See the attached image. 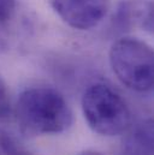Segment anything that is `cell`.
Here are the masks:
<instances>
[{
	"label": "cell",
	"instance_id": "1",
	"mask_svg": "<svg viewBox=\"0 0 154 155\" xmlns=\"http://www.w3.org/2000/svg\"><path fill=\"white\" fill-rule=\"evenodd\" d=\"M15 116L21 131L27 136L62 134L72 125V111L64 96L46 87H35L21 93Z\"/></svg>",
	"mask_w": 154,
	"mask_h": 155
},
{
	"label": "cell",
	"instance_id": "2",
	"mask_svg": "<svg viewBox=\"0 0 154 155\" xmlns=\"http://www.w3.org/2000/svg\"><path fill=\"white\" fill-rule=\"evenodd\" d=\"M82 111L93 131L102 136L124 134L131 126V112L123 97L102 83L87 88L82 96Z\"/></svg>",
	"mask_w": 154,
	"mask_h": 155
},
{
	"label": "cell",
	"instance_id": "3",
	"mask_svg": "<svg viewBox=\"0 0 154 155\" xmlns=\"http://www.w3.org/2000/svg\"><path fill=\"white\" fill-rule=\"evenodd\" d=\"M110 64L126 88L140 93L153 88V49L145 41L136 38L117 40L110 49Z\"/></svg>",
	"mask_w": 154,
	"mask_h": 155
},
{
	"label": "cell",
	"instance_id": "4",
	"mask_svg": "<svg viewBox=\"0 0 154 155\" xmlns=\"http://www.w3.org/2000/svg\"><path fill=\"white\" fill-rule=\"evenodd\" d=\"M52 10L71 28L89 30L107 15L111 0H48Z\"/></svg>",
	"mask_w": 154,
	"mask_h": 155
},
{
	"label": "cell",
	"instance_id": "5",
	"mask_svg": "<svg viewBox=\"0 0 154 155\" xmlns=\"http://www.w3.org/2000/svg\"><path fill=\"white\" fill-rule=\"evenodd\" d=\"M115 24L120 30L139 28L153 33V0H122L115 12Z\"/></svg>",
	"mask_w": 154,
	"mask_h": 155
},
{
	"label": "cell",
	"instance_id": "6",
	"mask_svg": "<svg viewBox=\"0 0 154 155\" xmlns=\"http://www.w3.org/2000/svg\"><path fill=\"white\" fill-rule=\"evenodd\" d=\"M123 140L124 155H153V120L146 119L130 126Z\"/></svg>",
	"mask_w": 154,
	"mask_h": 155
},
{
	"label": "cell",
	"instance_id": "7",
	"mask_svg": "<svg viewBox=\"0 0 154 155\" xmlns=\"http://www.w3.org/2000/svg\"><path fill=\"white\" fill-rule=\"evenodd\" d=\"M0 149L4 155H32L12 136L0 131Z\"/></svg>",
	"mask_w": 154,
	"mask_h": 155
},
{
	"label": "cell",
	"instance_id": "8",
	"mask_svg": "<svg viewBox=\"0 0 154 155\" xmlns=\"http://www.w3.org/2000/svg\"><path fill=\"white\" fill-rule=\"evenodd\" d=\"M17 11V0H0V30L13 21Z\"/></svg>",
	"mask_w": 154,
	"mask_h": 155
},
{
	"label": "cell",
	"instance_id": "9",
	"mask_svg": "<svg viewBox=\"0 0 154 155\" xmlns=\"http://www.w3.org/2000/svg\"><path fill=\"white\" fill-rule=\"evenodd\" d=\"M11 114V104L7 88L0 77V123L6 121Z\"/></svg>",
	"mask_w": 154,
	"mask_h": 155
},
{
	"label": "cell",
	"instance_id": "10",
	"mask_svg": "<svg viewBox=\"0 0 154 155\" xmlns=\"http://www.w3.org/2000/svg\"><path fill=\"white\" fill-rule=\"evenodd\" d=\"M81 155H104V154H101V153H98V152H90V150H88V152H84V153H82Z\"/></svg>",
	"mask_w": 154,
	"mask_h": 155
}]
</instances>
